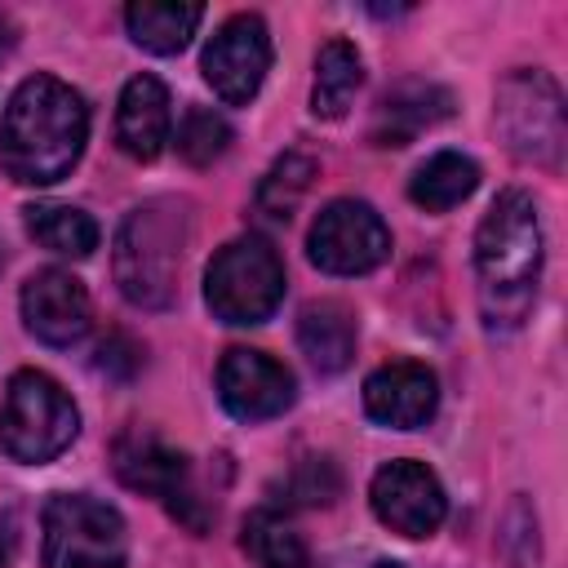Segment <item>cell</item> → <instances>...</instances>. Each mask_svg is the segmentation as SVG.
I'll return each mask as SVG.
<instances>
[{
  "mask_svg": "<svg viewBox=\"0 0 568 568\" xmlns=\"http://www.w3.org/2000/svg\"><path fill=\"white\" fill-rule=\"evenodd\" d=\"M89 138L84 98L58 75H31L13 89L0 120V169L22 186L62 182Z\"/></svg>",
  "mask_w": 568,
  "mask_h": 568,
  "instance_id": "6da1fadb",
  "label": "cell"
},
{
  "mask_svg": "<svg viewBox=\"0 0 568 568\" xmlns=\"http://www.w3.org/2000/svg\"><path fill=\"white\" fill-rule=\"evenodd\" d=\"M541 275V222L528 191H501L475 231L479 311L493 333L519 328Z\"/></svg>",
  "mask_w": 568,
  "mask_h": 568,
  "instance_id": "7a4b0ae2",
  "label": "cell"
},
{
  "mask_svg": "<svg viewBox=\"0 0 568 568\" xmlns=\"http://www.w3.org/2000/svg\"><path fill=\"white\" fill-rule=\"evenodd\" d=\"M186 235H191L186 204L169 195L146 200L124 217L115 235V284L133 306L160 311L173 302Z\"/></svg>",
  "mask_w": 568,
  "mask_h": 568,
  "instance_id": "3957f363",
  "label": "cell"
},
{
  "mask_svg": "<svg viewBox=\"0 0 568 568\" xmlns=\"http://www.w3.org/2000/svg\"><path fill=\"white\" fill-rule=\"evenodd\" d=\"M80 430V413L71 395L40 368H22L9 377L4 404H0V448L13 462L40 466L53 462Z\"/></svg>",
  "mask_w": 568,
  "mask_h": 568,
  "instance_id": "277c9868",
  "label": "cell"
},
{
  "mask_svg": "<svg viewBox=\"0 0 568 568\" xmlns=\"http://www.w3.org/2000/svg\"><path fill=\"white\" fill-rule=\"evenodd\" d=\"M204 302L222 324H262L284 302V262L262 235L222 244L204 271Z\"/></svg>",
  "mask_w": 568,
  "mask_h": 568,
  "instance_id": "5b68a950",
  "label": "cell"
},
{
  "mask_svg": "<svg viewBox=\"0 0 568 568\" xmlns=\"http://www.w3.org/2000/svg\"><path fill=\"white\" fill-rule=\"evenodd\" d=\"M44 568H124L129 532L115 506L89 493H58L40 515Z\"/></svg>",
  "mask_w": 568,
  "mask_h": 568,
  "instance_id": "8992f818",
  "label": "cell"
},
{
  "mask_svg": "<svg viewBox=\"0 0 568 568\" xmlns=\"http://www.w3.org/2000/svg\"><path fill=\"white\" fill-rule=\"evenodd\" d=\"M497 133L510 155L555 169L564 160V93L546 71H515L497 89Z\"/></svg>",
  "mask_w": 568,
  "mask_h": 568,
  "instance_id": "52a82bcc",
  "label": "cell"
},
{
  "mask_svg": "<svg viewBox=\"0 0 568 568\" xmlns=\"http://www.w3.org/2000/svg\"><path fill=\"white\" fill-rule=\"evenodd\" d=\"M111 466H115V475H120L133 493L160 497L186 528L204 532L209 506H204V501L195 497V488H191V466H186V457H182L178 448H169L155 430H142V426L124 430V435L115 439V448H111Z\"/></svg>",
  "mask_w": 568,
  "mask_h": 568,
  "instance_id": "ba28073f",
  "label": "cell"
},
{
  "mask_svg": "<svg viewBox=\"0 0 568 568\" xmlns=\"http://www.w3.org/2000/svg\"><path fill=\"white\" fill-rule=\"evenodd\" d=\"M306 253L328 275H364L390 257V231L364 200H333L320 209Z\"/></svg>",
  "mask_w": 568,
  "mask_h": 568,
  "instance_id": "9c48e42d",
  "label": "cell"
},
{
  "mask_svg": "<svg viewBox=\"0 0 568 568\" xmlns=\"http://www.w3.org/2000/svg\"><path fill=\"white\" fill-rule=\"evenodd\" d=\"M200 71L204 80L213 84V93L231 106L248 102L266 71H271V31L257 13H235L231 22H222L213 31V40L204 44V58H200Z\"/></svg>",
  "mask_w": 568,
  "mask_h": 568,
  "instance_id": "30bf717a",
  "label": "cell"
},
{
  "mask_svg": "<svg viewBox=\"0 0 568 568\" xmlns=\"http://www.w3.org/2000/svg\"><path fill=\"white\" fill-rule=\"evenodd\" d=\"M368 501H373V515L399 537H430L448 515V497H444L435 470L422 462H408V457L386 462L373 475Z\"/></svg>",
  "mask_w": 568,
  "mask_h": 568,
  "instance_id": "8fae6325",
  "label": "cell"
},
{
  "mask_svg": "<svg viewBox=\"0 0 568 568\" xmlns=\"http://www.w3.org/2000/svg\"><path fill=\"white\" fill-rule=\"evenodd\" d=\"M217 399L240 422L280 417L293 404V373L280 359H271L266 351L231 346L217 364Z\"/></svg>",
  "mask_w": 568,
  "mask_h": 568,
  "instance_id": "7c38bea8",
  "label": "cell"
},
{
  "mask_svg": "<svg viewBox=\"0 0 568 568\" xmlns=\"http://www.w3.org/2000/svg\"><path fill=\"white\" fill-rule=\"evenodd\" d=\"M22 324L44 346H75L89 333V293L71 271H36L22 288Z\"/></svg>",
  "mask_w": 568,
  "mask_h": 568,
  "instance_id": "4fadbf2b",
  "label": "cell"
},
{
  "mask_svg": "<svg viewBox=\"0 0 568 568\" xmlns=\"http://www.w3.org/2000/svg\"><path fill=\"white\" fill-rule=\"evenodd\" d=\"M435 404H439V382L426 364H413V359L382 364L364 382V413L382 426H395V430L426 426Z\"/></svg>",
  "mask_w": 568,
  "mask_h": 568,
  "instance_id": "5bb4252c",
  "label": "cell"
},
{
  "mask_svg": "<svg viewBox=\"0 0 568 568\" xmlns=\"http://www.w3.org/2000/svg\"><path fill=\"white\" fill-rule=\"evenodd\" d=\"M115 142L133 160H155L169 142V89L155 75H133L120 93Z\"/></svg>",
  "mask_w": 568,
  "mask_h": 568,
  "instance_id": "9a60e30c",
  "label": "cell"
},
{
  "mask_svg": "<svg viewBox=\"0 0 568 568\" xmlns=\"http://www.w3.org/2000/svg\"><path fill=\"white\" fill-rule=\"evenodd\" d=\"M448 115H453L448 89H439L430 80H404L382 98L377 120H373V138H377V146H408L422 129H430Z\"/></svg>",
  "mask_w": 568,
  "mask_h": 568,
  "instance_id": "2e32d148",
  "label": "cell"
},
{
  "mask_svg": "<svg viewBox=\"0 0 568 568\" xmlns=\"http://www.w3.org/2000/svg\"><path fill=\"white\" fill-rule=\"evenodd\" d=\"M297 346L320 373H342L355 355V320L342 302H311L297 315Z\"/></svg>",
  "mask_w": 568,
  "mask_h": 568,
  "instance_id": "e0dca14e",
  "label": "cell"
},
{
  "mask_svg": "<svg viewBox=\"0 0 568 568\" xmlns=\"http://www.w3.org/2000/svg\"><path fill=\"white\" fill-rule=\"evenodd\" d=\"M204 18V4H173V0H142L124 9V27L133 44L151 53H182Z\"/></svg>",
  "mask_w": 568,
  "mask_h": 568,
  "instance_id": "ac0fdd59",
  "label": "cell"
},
{
  "mask_svg": "<svg viewBox=\"0 0 568 568\" xmlns=\"http://www.w3.org/2000/svg\"><path fill=\"white\" fill-rule=\"evenodd\" d=\"M475 186H479V164L470 155H462V151H435L426 164H417V173L408 182V195L426 213H448Z\"/></svg>",
  "mask_w": 568,
  "mask_h": 568,
  "instance_id": "d6986e66",
  "label": "cell"
},
{
  "mask_svg": "<svg viewBox=\"0 0 568 568\" xmlns=\"http://www.w3.org/2000/svg\"><path fill=\"white\" fill-rule=\"evenodd\" d=\"M359 80H364V62H359L355 44H346V40H328V44L320 49V58H315L311 111H315L320 120H337V115H346V106H351Z\"/></svg>",
  "mask_w": 568,
  "mask_h": 568,
  "instance_id": "ffe728a7",
  "label": "cell"
},
{
  "mask_svg": "<svg viewBox=\"0 0 568 568\" xmlns=\"http://www.w3.org/2000/svg\"><path fill=\"white\" fill-rule=\"evenodd\" d=\"M27 235L62 257H89L98 248V222L84 209L71 204H31L27 209Z\"/></svg>",
  "mask_w": 568,
  "mask_h": 568,
  "instance_id": "44dd1931",
  "label": "cell"
},
{
  "mask_svg": "<svg viewBox=\"0 0 568 568\" xmlns=\"http://www.w3.org/2000/svg\"><path fill=\"white\" fill-rule=\"evenodd\" d=\"M244 550L257 568H306L302 532L271 506H262L244 519Z\"/></svg>",
  "mask_w": 568,
  "mask_h": 568,
  "instance_id": "7402d4cb",
  "label": "cell"
},
{
  "mask_svg": "<svg viewBox=\"0 0 568 568\" xmlns=\"http://www.w3.org/2000/svg\"><path fill=\"white\" fill-rule=\"evenodd\" d=\"M311 182H315V160L311 155H297V151L280 155L271 164V173L262 178V186H257V213L271 217V222H288L297 213L302 195L311 191Z\"/></svg>",
  "mask_w": 568,
  "mask_h": 568,
  "instance_id": "603a6c76",
  "label": "cell"
},
{
  "mask_svg": "<svg viewBox=\"0 0 568 568\" xmlns=\"http://www.w3.org/2000/svg\"><path fill=\"white\" fill-rule=\"evenodd\" d=\"M226 146H231V124H226L217 111H209V106H191V111L182 115L178 151H182L186 164L204 169V164H213L217 155H226Z\"/></svg>",
  "mask_w": 568,
  "mask_h": 568,
  "instance_id": "cb8c5ba5",
  "label": "cell"
},
{
  "mask_svg": "<svg viewBox=\"0 0 568 568\" xmlns=\"http://www.w3.org/2000/svg\"><path fill=\"white\" fill-rule=\"evenodd\" d=\"M284 488L293 493V501L320 506V501H333V497H337L342 479H337L333 462H324V457H311V462H302V466L288 475V484H284Z\"/></svg>",
  "mask_w": 568,
  "mask_h": 568,
  "instance_id": "d4e9b609",
  "label": "cell"
},
{
  "mask_svg": "<svg viewBox=\"0 0 568 568\" xmlns=\"http://www.w3.org/2000/svg\"><path fill=\"white\" fill-rule=\"evenodd\" d=\"M4 44H9V36H4V18H0V53H4Z\"/></svg>",
  "mask_w": 568,
  "mask_h": 568,
  "instance_id": "484cf974",
  "label": "cell"
},
{
  "mask_svg": "<svg viewBox=\"0 0 568 568\" xmlns=\"http://www.w3.org/2000/svg\"><path fill=\"white\" fill-rule=\"evenodd\" d=\"M4 559H9V550H4V537H0V568H4Z\"/></svg>",
  "mask_w": 568,
  "mask_h": 568,
  "instance_id": "4316f807",
  "label": "cell"
},
{
  "mask_svg": "<svg viewBox=\"0 0 568 568\" xmlns=\"http://www.w3.org/2000/svg\"><path fill=\"white\" fill-rule=\"evenodd\" d=\"M373 568H399V564H390V559H382V564H373Z\"/></svg>",
  "mask_w": 568,
  "mask_h": 568,
  "instance_id": "83f0119b",
  "label": "cell"
},
{
  "mask_svg": "<svg viewBox=\"0 0 568 568\" xmlns=\"http://www.w3.org/2000/svg\"><path fill=\"white\" fill-rule=\"evenodd\" d=\"M0 262H4V253H0Z\"/></svg>",
  "mask_w": 568,
  "mask_h": 568,
  "instance_id": "f1b7e54d",
  "label": "cell"
}]
</instances>
